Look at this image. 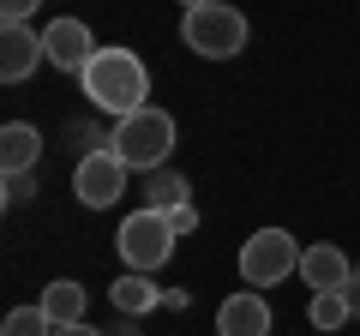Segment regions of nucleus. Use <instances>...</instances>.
<instances>
[{
    "label": "nucleus",
    "instance_id": "22",
    "mask_svg": "<svg viewBox=\"0 0 360 336\" xmlns=\"http://www.w3.org/2000/svg\"><path fill=\"white\" fill-rule=\"evenodd\" d=\"M54 336H103V330H90V324H54Z\"/></svg>",
    "mask_w": 360,
    "mask_h": 336
},
{
    "label": "nucleus",
    "instance_id": "1",
    "mask_svg": "<svg viewBox=\"0 0 360 336\" xmlns=\"http://www.w3.org/2000/svg\"><path fill=\"white\" fill-rule=\"evenodd\" d=\"M78 78H84V96L103 108V115H115V120L150 108V66L132 49H96Z\"/></svg>",
    "mask_w": 360,
    "mask_h": 336
},
{
    "label": "nucleus",
    "instance_id": "24",
    "mask_svg": "<svg viewBox=\"0 0 360 336\" xmlns=\"http://www.w3.org/2000/svg\"><path fill=\"white\" fill-rule=\"evenodd\" d=\"M180 6H186V13H193V6H210V0H180Z\"/></svg>",
    "mask_w": 360,
    "mask_h": 336
},
{
    "label": "nucleus",
    "instance_id": "17",
    "mask_svg": "<svg viewBox=\"0 0 360 336\" xmlns=\"http://www.w3.org/2000/svg\"><path fill=\"white\" fill-rule=\"evenodd\" d=\"M30 193H37V174H6V193H0V198L18 205V198H30Z\"/></svg>",
    "mask_w": 360,
    "mask_h": 336
},
{
    "label": "nucleus",
    "instance_id": "6",
    "mask_svg": "<svg viewBox=\"0 0 360 336\" xmlns=\"http://www.w3.org/2000/svg\"><path fill=\"white\" fill-rule=\"evenodd\" d=\"M127 174H132V168L120 162L115 150H84V156H78V168H72V193H78V205L108 210L120 193H127Z\"/></svg>",
    "mask_w": 360,
    "mask_h": 336
},
{
    "label": "nucleus",
    "instance_id": "9",
    "mask_svg": "<svg viewBox=\"0 0 360 336\" xmlns=\"http://www.w3.org/2000/svg\"><path fill=\"white\" fill-rule=\"evenodd\" d=\"M37 60H49V54H42V37L30 25L0 30V84H25V78L37 72Z\"/></svg>",
    "mask_w": 360,
    "mask_h": 336
},
{
    "label": "nucleus",
    "instance_id": "18",
    "mask_svg": "<svg viewBox=\"0 0 360 336\" xmlns=\"http://www.w3.org/2000/svg\"><path fill=\"white\" fill-rule=\"evenodd\" d=\"M37 6H42V0H0V18H6V25H25Z\"/></svg>",
    "mask_w": 360,
    "mask_h": 336
},
{
    "label": "nucleus",
    "instance_id": "20",
    "mask_svg": "<svg viewBox=\"0 0 360 336\" xmlns=\"http://www.w3.org/2000/svg\"><path fill=\"white\" fill-rule=\"evenodd\" d=\"M342 300H348V312H354V318H360V271L348 276V288H342Z\"/></svg>",
    "mask_w": 360,
    "mask_h": 336
},
{
    "label": "nucleus",
    "instance_id": "21",
    "mask_svg": "<svg viewBox=\"0 0 360 336\" xmlns=\"http://www.w3.org/2000/svg\"><path fill=\"white\" fill-rule=\"evenodd\" d=\"M162 306L168 312H186V288H162Z\"/></svg>",
    "mask_w": 360,
    "mask_h": 336
},
{
    "label": "nucleus",
    "instance_id": "8",
    "mask_svg": "<svg viewBox=\"0 0 360 336\" xmlns=\"http://www.w3.org/2000/svg\"><path fill=\"white\" fill-rule=\"evenodd\" d=\"M217 336H270V300L258 288H240L217 306Z\"/></svg>",
    "mask_w": 360,
    "mask_h": 336
},
{
    "label": "nucleus",
    "instance_id": "15",
    "mask_svg": "<svg viewBox=\"0 0 360 336\" xmlns=\"http://www.w3.org/2000/svg\"><path fill=\"white\" fill-rule=\"evenodd\" d=\"M307 318H312V330H342L354 312H348V300H342V288H324V295H312V306H307Z\"/></svg>",
    "mask_w": 360,
    "mask_h": 336
},
{
    "label": "nucleus",
    "instance_id": "23",
    "mask_svg": "<svg viewBox=\"0 0 360 336\" xmlns=\"http://www.w3.org/2000/svg\"><path fill=\"white\" fill-rule=\"evenodd\" d=\"M103 336H139V318H120L115 330H103Z\"/></svg>",
    "mask_w": 360,
    "mask_h": 336
},
{
    "label": "nucleus",
    "instance_id": "11",
    "mask_svg": "<svg viewBox=\"0 0 360 336\" xmlns=\"http://www.w3.org/2000/svg\"><path fill=\"white\" fill-rule=\"evenodd\" d=\"M37 156H42V132L30 127V120H13V127L0 132V168H6V174H30Z\"/></svg>",
    "mask_w": 360,
    "mask_h": 336
},
{
    "label": "nucleus",
    "instance_id": "16",
    "mask_svg": "<svg viewBox=\"0 0 360 336\" xmlns=\"http://www.w3.org/2000/svg\"><path fill=\"white\" fill-rule=\"evenodd\" d=\"M0 336H54V324H49L42 306H13L6 324H0Z\"/></svg>",
    "mask_w": 360,
    "mask_h": 336
},
{
    "label": "nucleus",
    "instance_id": "10",
    "mask_svg": "<svg viewBox=\"0 0 360 336\" xmlns=\"http://www.w3.org/2000/svg\"><path fill=\"white\" fill-rule=\"evenodd\" d=\"M348 276H354V264H348L342 246L319 240V246H307V252H300V283H307L312 295H324V288H348Z\"/></svg>",
    "mask_w": 360,
    "mask_h": 336
},
{
    "label": "nucleus",
    "instance_id": "4",
    "mask_svg": "<svg viewBox=\"0 0 360 336\" xmlns=\"http://www.w3.org/2000/svg\"><path fill=\"white\" fill-rule=\"evenodd\" d=\"M174 240H180V234H174V222H168V210H132V217L120 222V234H115L127 271H139V276L162 271L168 252H174Z\"/></svg>",
    "mask_w": 360,
    "mask_h": 336
},
{
    "label": "nucleus",
    "instance_id": "14",
    "mask_svg": "<svg viewBox=\"0 0 360 336\" xmlns=\"http://www.w3.org/2000/svg\"><path fill=\"white\" fill-rule=\"evenodd\" d=\"M193 186H186V174H174V168H156V174H144V210H174V205H193Z\"/></svg>",
    "mask_w": 360,
    "mask_h": 336
},
{
    "label": "nucleus",
    "instance_id": "2",
    "mask_svg": "<svg viewBox=\"0 0 360 336\" xmlns=\"http://www.w3.org/2000/svg\"><path fill=\"white\" fill-rule=\"evenodd\" d=\"M108 150H115L127 168H139V174L168 168V150H174V115H162V108H139V115L115 120Z\"/></svg>",
    "mask_w": 360,
    "mask_h": 336
},
{
    "label": "nucleus",
    "instance_id": "5",
    "mask_svg": "<svg viewBox=\"0 0 360 336\" xmlns=\"http://www.w3.org/2000/svg\"><path fill=\"white\" fill-rule=\"evenodd\" d=\"M300 252H307V246L288 228H258V234H246V246H240V276L252 288H276L283 276L300 271Z\"/></svg>",
    "mask_w": 360,
    "mask_h": 336
},
{
    "label": "nucleus",
    "instance_id": "13",
    "mask_svg": "<svg viewBox=\"0 0 360 336\" xmlns=\"http://www.w3.org/2000/svg\"><path fill=\"white\" fill-rule=\"evenodd\" d=\"M115 306H120V318H139V312H150V306H162V288L150 283V276H139V271H127L115 283Z\"/></svg>",
    "mask_w": 360,
    "mask_h": 336
},
{
    "label": "nucleus",
    "instance_id": "3",
    "mask_svg": "<svg viewBox=\"0 0 360 336\" xmlns=\"http://www.w3.org/2000/svg\"><path fill=\"white\" fill-rule=\"evenodd\" d=\"M180 37H186L193 54H205V60H234L246 49V18L234 13L229 0H210V6L180 13Z\"/></svg>",
    "mask_w": 360,
    "mask_h": 336
},
{
    "label": "nucleus",
    "instance_id": "12",
    "mask_svg": "<svg viewBox=\"0 0 360 336\" xmlns=\"http://www.w3.org/2000/svg\"><path fill=\"white\" fill-rule=\"evenodd\" d=\"M42 312H49V324H84V283H72V276H60V283L42 288L37 300Z\"/></svg>",
    "mask_w": 360,
    "mask_h": 336
},
{
    "label": "nucleus",
    "instance_id": "7",
    "mask_svg": "<svg viewBox=\"0 0 360 336\" xmlns=\"http://www.w3.org/2000/svg\"><path fill=\"white\" fill-rule=\"evenodd\" d=\"M42 54L60 72H84L90 54H96V37H90L84 18H54V25H42Z\"/></svg>",
    "mask_w": 360,
    "mask_h": 336
},
{
    "label": "nucleus",
    "instance_id": "19",
    "mask_svg": "<svg viewBox=\"0 0 360 336\" xmlns=\"http://www.w3.org/2000/svg\"><path fill=\"white\" fill-rule=\"evenodd\" d=\"M168 222H174V234H193L198 228V210L193 205H174V210H168Z\"/></svg>",
    "mask_w": 360,
    "mask_h": 336
}]
</instances>
